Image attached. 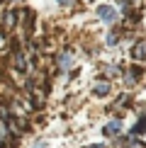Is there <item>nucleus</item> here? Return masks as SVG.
<instances>
[{"instance_id":"2","label":"nucleus","mask_w":146,"mask_h":148,"mask_svg":"<svg viewBox=\"0 0 146 148\" xmlns=\"http://www.w3.org/2000/svg\"><path fill=\"white\" fill-rule=\"evenodd\" d=\"M17 141H20V138L10 131L8 121L0 119V148H17Z\"/></svg>"},{"instance_id":"8","label":"nucleus","mask_w":146,"mask_h":148,"mask_svg":"<svg viewBox=\"0 0 146 148\" xmlns=\"http://www.w3.org/2000/svg\"><path fill=\"white\" fill-rule=\"evenodd\" d=\"M129 56L134 61H146V41H136V44H132Z\"/></svg>"},{"instance_id":"5","label":"nucleus","mask_w":146,"mask_h":148,"mask_svg":"<svg viewBox=\"0 0 146 148\" xmlns=\"http://www.w3.org/2000/svg\"><path fill=\"white\" fill-rule=\"evenodd\" d=\"M119 134H122V119H110L102 126V136L105 138H119Z\"/></svg>"},{"instance_id":"1","label":"nucleus","mask_w":146,"mask_h":148,"mask_svg":"<svg viewBox=\"0 0 146 148\" xmlns=\"http://www.w3.org/2000/svg\"><path fill=\"white\" fill-rule=\"evenodd\" d=\"M54 63H56V73H71V68H73V51H71V46L61 49L56 56H54Z\"/></svg>"},{"instance_id":"6","label":"nucleus","mask_w":146,"mask_h":148,"mask_svg":"<svg viewBox=\"0 0 146 148\" xmlns=\"http://www.w3.org/2000/svg\"><path fill=\"white\" fill-rule=\"evenodd\" d=\"M110 92H112V80L100 78L97 83H93V95H95V97H107Z\"/></svg>"},{"instance_id":"14","label":"nucleus","mask_w":146,"mask_h":148,"mask_svg":"<svg viewBox=\"0 0 146 148\" xmlns=\"http://www.w3.org/2000/svg\"><path fill=\"white\" fill-rule=\"evenodd\" d=\"M85 148H107V146H102V143H95V146H85Z\"/></svg>"},{"instance_id":"10","label":"nucleus","mask_w":146,"mask_h":148,"mask_svg":"<svg viewBox=\"0 0 146 148\" xmlns=\"http://www.w3.org/2000/svg\"><path fill=\"white\" fill-rule=\"evenodd\" d=\"M102 73H105V75H107V80H110V78H119L124 71H122L119 66H102Z\"/></svg>"},{"instance_id":"9","label":"nucleus","mask_w":146,"mask_h":148,"mask_svg":"<svg viewBox=\"0 0 146 148\" xmlns=\"http://www.w3.org/2000/svg\"><path fill=\"white\" fill-rule=\"evenodd\" d=\"M146 134V114H141L136 119V124L132 126V136H144Z\"/></svg>"},{"instance_id":"11","label":"nucleus","mask_w":146,"mask_h":148,"mask_svg":"<svg viewBox=\"0 0 146 148\" xmlns=\"http://www.w3.org/2000/svg\"><path fill=\"white\" fill-rule=\"evenodd\" d=\"M114 107L129 109V107H132V104H129V95H127V92H124V95H119V97H117V102H114Z\"/></svg>"},{"instance_id":"13","label":"nucleus","mask_w":146,"mask_h":148,"mask_svg":"<svg viewBox=\"0 0 146 148\" xmlns=\"http://www.w3.org/2000/svg\"><path fill=\"white\" fill-rule=\"evenodd\" d=\"M59 5H63V8H68V5H73V0H56Z\"/></svg>"},{"instance_id":"7","label":"nucleus","mask_w":146,"mask_h":148,"mask_svg":"<svg viewBox=\"0 0 146 148\" xmlns=\"http://www.w3.org/2000/svg\"><path fill=\"white\" fill-rule=\"evenodd\" d=\"M17 20H20V12H15V8H8L3 15V27L5 29H15L17 27Z\"/></svg>"},{"instance_id":"12","label":"nucleus","mask_w":146,"mask_h":148,"mask_svg":"<svg viewBox=\"0 0 146 148\" xmlns=\"http://www.w3.org/2000/svg\"><path fill=\"white\" fill-rule=\"evenodd\" d=\"M117 44H119V29H114L107 34V46H117Z\"/></svg>"},{"instance_id":"3","label":"nucleus","mask_w":146,"mask_h":148,"mask_svg":"<svg viewBox=\"0 0 146 148\" xmlns=\"http://www.w3.org/2000/svg\"><path fill=\"white\" fill-rule=\"evenodd\" d=\"M97 17L100 20H105L107 24H117V20H119V12L112 8V5H107V3H102V5H97Z\"/></svg>"},{"instance_id":"4","label":"nucleus","mask_w":146,"mask_h":148,"mask_svg":"<svg viewBox=\"0 0 146 148\" xmlns=\"http://www.w3.org/2000/svg\"><path fill=\"white\" fill-rule=\"evenodd\" d=\"M141 75H144V68H141V66H136V63H132L129 68L122 73V80H124V85L129 88V85H136L139 80H141Z\"/></svg>"}]
</instances>
